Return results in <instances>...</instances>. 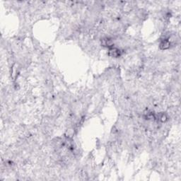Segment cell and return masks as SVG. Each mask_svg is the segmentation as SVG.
I'll list each match as a JSON object with an SVG mask.
<instances>
[{
	"instance_id": "7a4b0ae2",
	"label": "cell",
	"mask_w": 181,
	"mask_h": 181,
	"mask_svg": "<svg viewBox=\"0 0 181 181\" xmlns=\"http://www.w3.org/2000/svg\"><path fill=\"white\" fill-rule=\"evenodd\" d=\"M101 44H102L103 46L106 47V48H108L109 49L114 47L113 40L110 38H103L102 40H101Z\"/></svg>"
},
{
	"instance_id": "6da1fadb",
	"label": "cell",
	"mask_w": 181,
	"mask_h": 181,
	"mask_svg": "<svg viewBox=\"0 0 181 181\" xmlns=\"http://www.w3.org/2000/svg\"><path fill=\"white\" fill-rule=\"evenodd\" d=\"M122 54V52L121 50L119 49V48H114V47H113V48L109 49L108 54L110 57H120V56H121Z\"/></svg>"
},
{
	"instance_id": "3957f363",
	"label": "cell",
	"mask_w": 181,
	"mask_h": 181,
	"mask_svg": "<svg viewBox=\"0 0 181 181\" xmlns=\"http://www.w3.org/2000/svg\"><path fill=\"white\" fill-rule=\"evenodd\" d=\"M170 45H171V43L168 41V39H163L160 43V48L163 50H166L170 48Z\"/></svg>"
}]
</instances>
